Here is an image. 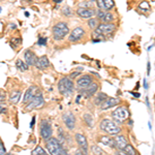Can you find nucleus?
I'll return each mask as SVG.
<instances>
[{
    "instance_id": "nucleus-5",
    "label": "nucleus",
    "mask_w": 155,
    "mask_h": 155,
    "mask_svg": "<svg viewBox=\"0 0 155 155\" xmlns=\"http://www.w3.org/2000/svg\"><path fill=\"white\" fill-rule=\"evenodd\" d=\"M112 117L117 122H124L128 119L129 112L126 107H119L112 113Z\"/></svg>"
},
{
    "instance_id": "nucleus-6",
    "label": "nucleus",
    "mask_w": 155,
    "mask_h": 155,
    "mask_svg": "<svg viewBox=\"0 0 155 155\" xmlns=\"http://www.w3.org/2000/svg\"><path fill=\"white\" fill-rule=\"evenodd\" d=\"M39 131H41V137L44 140H46V141H49L52 137V134H53L52 127L47 120H42L41 122V128H39Z\"/></svg>"
},
{
    "instance_id": "nucleus-15",
    "label": "nucleus",
    "mask_w": 155,
    "mask_h": 155,
    "mask_svg": "<svg viewBox=\"0 0 155 155\" xmlns=\"http://www.w3.org/2000/svg\"><path fill=\"white\" fill-rule=\"evenodd\" d=\"M36 92H37V87L35 86H31L29 87L28 89L26 90V92H25L24 94V98H23V102L24 104H27L29 101H31L32 99L34 98V97L36 96Z\"/></svg>"
},
{
    "instance_id": "nucleus-40",
    "label": "nucleus",
    "mask_w": 155,
    "mask_h": 155,
    "mask_svg": "<svg viewBox=\"0 0 155 155\" xmlns=\"http://www.w3.org/2000/svg\"><path fill=\"white\" fill-rule=\"evenodd\" d=\"M131 93L134 94V96H137V97H139V96H140V94H139V93H137V94H136V93H134V92H131Z\"/></svg>"
},
{
    "instance_id": "nucleus-1",
    "label": "nucleus",
    "mask_w": 155,
    "mask_h": 155,
    "mask_svg": "<svg viewBox=\"0 0 155 155\" xmlns=\"http://www.w3.org/2000/svg\"><path fill=\"white\" fill-rule=\"evenodd\" d=\"M47 149L51 155H66V151L61 146L60 142L57 139L51 137L49 141H47Z\"/></svg>"
},
{
    "instance_id": "nucleus-42",
    "label": "nucleus",
    "mask_w": 155,
    "mask_h": 155,
    "mask_svg": "<svg viewBox=\"0 0 155 155\" xmlns=\"http://www.w3.org/2000/svg\"><path fill=\"white\" fill-rule=\"evenodd\" d=\"M66 155H68V154H66Z\"/></svg>"
},
{
    "instance_id": "nucleus-38",
    "label": "nucleus",
    "mask_w": 155,
    "mask_h": 155,
    "mask_svg": "<svg viewBox=\"0 0 155 155\" xmlns=\"http://www.w3.org/2000/svg\"><path fill=\"white\" fill-rule=\"evenodd\" d=\"M3 112H5V107H3V106H1V114H3Z\"/></svg>"
},
{
    "instance_id": "nucleus-17",
    "label": "nucleus",
    "mask_w": 155,
    "mask_h": 155,
    "mask_svg": "<svg viewBox=\"0 0 155 155\" xmlns=\"http://www.w3.org/2000/svg\"><path fill=\"white\" fill-rule=\"evenodd\" d=\"M96 4L101 8V11L107 12L110 11L114 6V1H112V0H98L96 2Z\"/></svg>"
},
{
    "instance_id": "nucleus-25",
    "label": "nucleus",
    "mask_w": 155,
    "mask_h": 155,
    "mask_svg": "<svg viewBox=\"0 0 155 155\" xmlns=\"http://www.w3.org/2000/svg\"><path fill=\"white\" fill-rule=\"evenodd\" d=\"M88 25H89V27L91 29H97L98 28V26H99V24H98V19H95V18H92V19H90L89 21H88Z\"/></svg>"
},
{
    "instance_id": "nucleus-33",
    "label": "nucleus",
    "mask_w": 155,
    "mask_h": 155,
    "mask_svg": "<svg viewBox=\"0 0 155 155\" xmlns=\"http://www.w3.org/2000/svg\"><path fill=\"white\" fill-rule=\"evenodd\" d=\"M63 14H65V15H71V8H69L68 6H66V7H64V9H63Z\"/></svg>"
},
{
    "instance_id": "nucleus-31",
    "label": "nucleus",
    "mask_w": 155,
    "mask_h": 155,
    "mask_svg": "<svg viewBox=\"0 0 155 155\" xmlns=\"http://www.w3.org/2000/svg\"><path fill=\"white\" fill-rule=\"evenodd\" d=\"M37 44H38L39 46H46V45H47V38H46V37H39L38 42H37Z\"/></svg>"
},
{
    "instance_id": "nucleus-27",
    "label": "nucleus",
    "mask_w": 155,
    "mask_h": 155,
    "mask_svg": "<svg viewBox=\"0 0 155 155\" xmlns=\"http://www.w3.org/2000/svg\"><path fill=\"white\" fill-rule=\"evenodd\" d=\"M124 152H125L127 155H137L136 150H134V148L131 145H127L125 147V149H124Z\"/></svg>"
},
{
    "instance_id": "nucleus-12",
    "label": "nucleus",
    "mask_w": 155,
    "mask_h": 155,
    "mask_svg": "<svg viewBox=\"0 0 155 155\" xmlns=\"http://www.w3.org/2000/svg\"><path fill=\"white\" fill-rule=\"evenodd\" d=\"M97 89H98V84L94 83V82H93V83L90 85V86L87 87V88H85L83 90H80V95L89 98V97L95 95Z\"/></svg>"
},
{
    "instance_id": "nucleus-19",
    "label": "nucleus",
    "mask_w": 155,
    "mask_h": 155,
    "mask_svg": "<svg viewBox=\"0 0 155 155\" xmlns=\"http://www.w3.org/2000/svg\"><path fill=\"white\" fill-rule=\"evenodd\" d=\"M49 64H50V61H49L48 57H47V56H41V57H39L38 60H37L35 66L38 69H46L47 67L49 66Z\"/></svg>"
},
{
    "instance_id": "nucleus-36",
    "label": "nucleus",
    "mask_w": 155,
    "mask_h": 155,
    "mask_svg": "<svg viewBox=\"0 0 155 155\" xmlns=\"http://www.w3.org/2000/svg\"><path fill=\"white\" fill-rule=\"evenodd\" d=\"M34 122H35V117H33L32 120H31V123H30V127H31V128L34 126Z\"/></svg>"
},
{
    "instance_id": "nucleus-30",
    "label": "nucleus",
    "mask_w": 155,
    "mask_h": 155,
    "mask_svg": "<svg viewBox=\"0 0 155 155\" xmlns=\"http://www.w3.org/2000/svg\"><path fill=\"white\" fill-rule=\"evenodd\" d=\"M84 120H85V122H86V123L88 124L89 126H92V124H93V119H92L91 115L85 114L84 115Z\"/></svg>"
},
{
    "instance_id": "nucleus-22",
    "label": "nucleus",
    "mask_w": 155,
    "mask_h": 155,
    "mask_svg": "<svg viewBox=\"0 0 155 155\" xmlns=\"http://www.w3.org/2000/svg\"><path fill=\"white\" fill-rule=\"evenodd\" d=\"M20 98H21V92L16 90V91H12L11 93V96H9V101H11L12 104H18Z\"/></svg>"
},
{
    "instance_id": "nucleus-21",
    "label": "nucleus",
    "mask_w": 155,
    "mask_h": 155,
    "mask_svg": "<svg viewBox=\"0 0 155 155\" xmlns=\"http://www.w3.org/2000/svg\"><path fill=\"white\" fill-rule=\"evenodd\" d=\"M109 98L107 94L102 93V92H98V93L95 95V98H94V104H102L107 99Z\"/></svg>"
},
{
    "instance_id": "nucleus-9",
    "label": "nucleus",
    "mask_w": 155,
    "mask_h": 155,
    "mask_svg": "<svg viewBox=\"0 0 155 155\" xmlns=\"http://www.w3.org/2000/svg\"><path fill=\"white\" fill-rule=\"evenodd\" d=\"M92 83H93V79H92V77L89 76V74H85V76H82L81 78L78 79L77 87L79 90H83L85 88H87L88 86H90Z\"/></svg>"
},
{
    "instance_id": "nucleus-11",
    "label": "nucleus",
    "mask_w": 155,
    "mask_h": 155,
    "mask_svg": "<svg viewBox=\"0 0 155 155\" xmlns=\"http://www.w3.org/2000/svg\"><path fill=\"white\" fill-rule=\"evenodd\" d=\"M115 30H116V26H115L114 24H112V23H101V24H99L98 28H97L95 31L98 32V33L102 34V35H104V34L113 33Z\"/></svg>"
},
{
    "instance_id": "nucleus-37",
    "label": "nucleus",
    "mask_w": 155,
    "mask_h": 155,
    "mask_svg": "<svg viewBox=\"0 0 155 155\" xmlns=\"http://www.w3.org/2000/svg\"><path fill=\"white\" fill-rule=\"evenodd\" d=\"M144 87H145V88H148V86H147V83H146V79H144Z\"/></svg>"
},
{
    "instance_id": "nucleus-28",
    "label": "nucleus",
    "mask_w": 155,
    "mask_h": 155,
    "mask_svg": "<svg viewBox=\"0 0 155 155\" xmlns=\"http://www.w3.org/2000/svg\"><path fill=\"white\" fill-rule=\"evenodd\" d=\"M91 151L94 155H101L102 154V150L99 148L98 146H95V145L91 146Z\"/></svg>"
},
{
    "instance_id": "nucleus-7",
    "label": "nucleus",
    "mask_w": 155,
    "mask_h": 155,
    "mask_svg": "<svg viewBox=\"0 0 155 155\" xmlns=\"http://www.w3.org/2000/svg\"><path fill=\"white\" fill-rule=\"evenodd\" d=\"M76 141L79 145L80 149H81L80 150L81 153L84 155H88V141H87L86 137L81 132H78V134H76Z\"/></svg>"
},
{
    "instance_id": "nucleus-32",
    "label": "nucleus",
    "mask_w": 155,
    "mask_h": 155,
    "mask_svg": "<svg viewBox=\"0 0 155 155\" xmlns=\"http://www.w3.org/2000/svg\"><path fill=\"white\" fill-rule=\"evenodd\" d=\"M5 148H4V145H3V143H0V155H4L5 154Z\"/></svg>"
},
{
    "instance_id": "nucleus-2",
    "label": "nucleus",
    "mask_w": 155,
    "mask_h": 155,
    "mask_svg": "<svg viewBox=\"0 0 155 155\" xmlns=\"http://www.w3.org/2000/svg\"><path fill=\"white\" fill-rule=\"evenodd\" d=\"M58 90L62 95H71L72 92H74V83H72L71 79L66 77L60 79L58 82Z\"/></svg>"
},
{
    "instance_id": "nucleus-16",
    "label": "nucleus",
    "mask_w": 155,
    "mask_h": 155,
    "mask_svg": "<svg viewBox=\"0 0 155 155\" xmlns=\"http://www.w3.org/2000/svg\"><path fill=\"white\" fill-rule=\"evenodd\" d=\"M24 59H25V62L28 64V66L29 65L30 66H31V65H35L37 60H38V58L36 57V55L34 54L32 51H30V50H28V51L25 52Z\"/></svg>"
},
{
    "instance_id": "nucleus-10",
    "label": "nucleus",
    "mask_w": 155,
    "mask_h": 155,
    "mask_svg": "<svg viewBox=\"0 0 155 155\" xmlns=\"http://www.w3.org/2000/svg\"><path fill=\"white\" fill-rule=\"evenodd\" d=\"M84 35H85V30L82 28V27L79 26V27H76V28L71 32L68 39H69V41H71V42L79 41L83 38Z\"/></svg>"
},
{
    "instance_id": "nucleus-14",
    "label": "nucleus",
    "mask_w": 155,
    "mask_h": 155,
    "mask_svg": "<svg viewBox=\"0 0 155 155\" xmlns=\"http://www.w3.org/2000/svg\"><path fill=\"white\" fill-rule=\"evenodd\" d=\"M77 14L79 15L81 18L83 19H89L92 18L97 12H95V9H92V8H86V7H79L77 9Z\"/></svg>"
},
{
    "instance_id": "nucleus-3",
    "label": "nucleus",
    "mask_w": 155,
    "mask_h": 155,
    "mask_svg": "<svg viewBox=\"0 0 155 155\" xmlns=\"http://www.w3.org/2000/svg\"><path fill=\"white\" fill-rule=\"evenodd\" d=\"M69 32V29L67 27L66 23L59 22L53 27V37L56 41H61L65 37Z\"/></svg>"
},
{
    "instance_id": "nucleus-20",
    "label": "nucleus",
    "mask_w": 155,
    "mask_h": 155,
    "mask_svg": "<svg viewBox=\"0 0 155 155\" xmlns=\"http://www.w3.org/2000/svg\"><path fill=\"white\" fill-rule=\"evenodd\" d=\"M115 144H116V147L119 150L125 149V147L127 146L126 139L123 136H117L115 137Z\"/></svg>"
},
{
    "instance_id": "nucleus-26",
    "label": "nucleus",
    "mask_w": 155,
    "mask_h": 155,
    "mask_svg": "<svg viewBox=\"0 0 155 155\" xmlns=\"http://www.w3.org/2000/svg\"><path fill=\"white\" fill-rule=\"evenodd\" d=\"M113 20H114L113 15H112L111 12H106V15H104V17L102 18L101 21L104 22V23H110V22H112Z\"/></svg>"
},
{
    "instance_id": "nucleus-8",
    "label": "nucleus",
    "mask_w": 155,
    "mask_h": 155,
    "mask_svg": "<svg viewBox=\"0 0 155 155\" xmlns=\"http://www.w3.org/2000/svg\"><path fill=\"white\" fill-rule=\"evenodd\" d=\"M44 104H45L44 97H42L41 93L39 92V93H37V94H36V96L34 97V98L32 99V101H30L28 104H27L26 109H27V110L39 109V107H44Z\"/></svg>"
},
{
    "instance_id": "nucleus-29",
    "label": "nucleus",
    "mask_w": 155,
    "mask_h": 155,
    "mask_svg": "<svg viewBox=\"0 0 155 155\" xmlns=\"http://www.w3.org/2000/svg\"><path fill=\"white\" fill-rule=\"evenodd\" d=\"M33 155H46V152H45V150L41 148V147L37 146L35 149L33 150Z\"/></svg>"
},
{
    "instance_id": "nucleus-4",
    "label": "nucleus",
    "mask_w": 155,
    "mask_h": 155,
    "mask_svg": "<svg viewBox=\"0 0 155 155\" xmlns=\"http://www.w3.org/2000/svg\"><path fill=\"white\" fill-rule=\"evenodd\" d=\"M101 128L104 131H106L107 134H111V136H116L117 134L120 132V127L115 123L114 121L110 119H104L101 122Z\"/></svg>"
},
{
    "instance_id": "nucleus-39",
    "label": "nucleus",
    "mask_w": 155,
    "mask_h": 155,
    "mask_svg": "<svg viewBox=\"0 0 155 155\" xmlns=\"http://www.w3.org/2000/svg\"><path fill=\"white\" fill-rule=\"evenodd\" d=\"M147 66H148L147 71H148V74H149V72H150V62H148V63H147Z\"/></svg>"
},
{
    "instance_id": "nucleus-23",
    "label": "nucleus",
    "mask_w": 155,
    "mask_h": 155,
    "mask_svg": "<svg viewBox=\"0 0 155 155\" xmlns=\"http://www.w3.org/2000/svg\"><path fill=\"white\" fill-rule=\"evenodd\" d=\"M101 142L104 145H107V146L110 147H116V144H115V140L110 139L109 137H101Z\"/></svg>"
},
{
    "instance_id": "nucleus-34",
    "label": "nucleus",
    "mask_w": 155,
    "mask_h": 155,
    "mask_svg": "<svg viewBox=\"0 0 155 155\" xmlns=\"http://www.w3.org/2000/svg\"><path fill=\"white\" fill-rule=\"evenodd\" d=\"M78 76H80V72H79V71L71 72V76H69V79H74V78H77Z\"/></svg>"
},
{
    "instance_id": "nucleus-18",
    "label": "nucleus",
    "mask_w": 155,
    "mask_h": 155,
    "mask_svg": "<svg viewBox=\"0 0 155 155\" xmlns=\"http://www.w3.org/2000/svg\"><path fill=\"white\" fill-rule=\"evenodd\" d=\"M120 101H120L119 98H116V97H109V98H107V101L101 104V109L102 110H107V109H110V107L119 104Z\"/></svg>"
},
{
    "instance_id": "nucleus-24",
    "label": "nucleus",
    "mask_w": 155,
    "mask_h": 155,
    "mask_svg": "<svg viewBox=\"0 0 155 155\" xmlns=\"http://www.w3.org/2000/svg\"><path fill=\"white\" fill-rule=\"evenodd\" d=\"M16 66L18 67V69L21 71H26L27 69H28V64L25 63L23 60H21V59H18L16 61Z\"/></svg>"
},
{
    "instance_id": "nucleus-41",
    "label": "nucleus",
    "mask_w": 155,
    "mask_h": 155,
    "mask_svg": "<svg viewBox=\"0 0 155 155\" xmlns=\"http://www.w3.org/2000/svg\"><path fill=\"white\" fill-rule=\"evenodd\" d=\"M76 155H82L81 151H77V152H76Z\"/></svg>"
},
{
    "instance_id": "nucleus-35",
    "label": "nucleus",
    "mask_w": 155,
    "mask_h": 155,
    "mask_svg": "<svg viewBox=\"0 0 155 155\" xmlns=\"http://www.w3.org/2000/svg\"><path fill=\"white\" fill-rule=\"evenodd\" d=\"M115 155H127V154L124 151H122V150H118V151L115 152Z\"/></svg>"
},
{
    "instance_id": "nucleus-13",
    "label": "nucleus",
    "mask_w": 155,
    "mask_h": 155,
    "mask_svg": "<svg viewBox=\"0 0 155 155\" xmlns=\"http://www.w3.org/2000/svg\"><path fill=\"white\" fill-rule=\"evenodd\" d=\"M62 119H63V122L67 128L71 129V130L74 128V126H76V118H74V114L71 113V112H66V113L63 114Z\"/></svg>"
}]
</instances>
